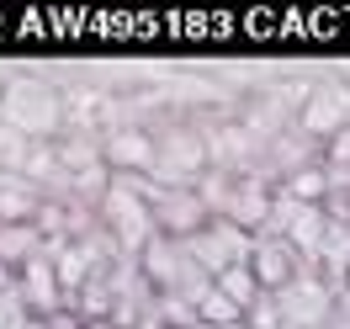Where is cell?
Masks as SVG:
<instances>
[{
  "label": "cell",
  "instance_id": "obj_1",
  "mask_svg": "<svg viewBox=\"0 0 350 329\" xmlns=\"http://www.w3.org/2000/svg\"><path fill=\"white\" fill-rule=\"evenodd\" d=\"M0 117L16 133H27L32 144H53V138L69 128L64 90L38 80V75H11V80L0 85Z\"/></svg>",
  "mask_w": 350,
  "mask_h": 329
},
{
  "label": "cell",
  "instance_id": "obj_2",
  "mask_svg": "<svg viewBox=\"0 0 350 329\" xmlns=\"http://www.w3.org/2000/svg\"><path fill=\"white\" fill-rule=\"evenodd\" d=\"M207 176V138L202 122L186 111H170L159 128H154V186H197Z\"/></svg>",
  "mask_w": 350,
  "mask_h": 329
},
{
  "label": "cell",
  "instance_id": "obj_3",
  "mask_svg": "<svg viewBox=\"0 0 350 329\" xmlns=\"http://www.w3.org/2000/svg\"><path fill=\"white\" fill-rule=\"evenodd\" d=\"M138 271H144V282H149L159 298H186L191 308L213 292V276L191 261L186 239H170V234H154V239L138 250Z\"/></svg>",
  "mask_w": 350,
  "mask_h": 329
},
{
  "label": "cell",
  "instance_id": "obj_4",
  "mask_svg": "<svg viewBox=\"0 0 350 329\" xmlns=\"http://www.w3.org/2000/svg\"><path fill=\"white\" fill-rule=\"evenodd\" d=\"M144 181L149 176H111V192L101 197L96 218L101 228L111 234V244L138 261V250L154 239V213H149V197H144Z\"/></svg>",
  "mask_w": 350,
  "mask_h": 329
},
{
  "label": "cell",
  "instance_id": "obj_5",
  "mask_svg": "<svg viewBox=\"0 0 350 329\" xmlns=\"http://www.w3.org/2000/svg\"><path fill=\"white\" fill-rule=\"evenodd\" d=\"M250 244H255V234H244L239 223H228V218H213L207 228H197L186 239V250H191V261L207 276H218L228 265H250Z\"/></svg>",
  "mask_w": 350,
  "mask_h": 329
},
{
  "label": "cell",
  "instance_id": "obj_6",
  "mask_svg": "<svg viewBox=\"0 0 350 329\" xmlns=\"http://www.w3.org/2000/svg\"><path fill=\"white\" fill-rule=\"evenodd\" d=\"M345 122H350V85L319 80V85H308V101L297 107V122H292V128L308 133L313 144H329Z\"/></svg>",
  "mask_w": 350,
  "mask_h": 329
},
{
  "label": "cell",
  "instance_id": "obj_7",
  "mask_svg": "<svg viewBox=\"0 0 350 329\" xmlns=\"http://www.w3.org/2000/svg\"><path fill=\"white\" fill-rule=\"evenodd\" d=\"M334 308V287L319 276V271H303L297 282H286L276 292V313H282V329H319Z\"/></svg>",
  "mask_w": 350,
  "mask_h": 329
},
{
  "label": "cell",
  "instance_id": "obj_8",
  "mask_svg": "<svg viewBox=\"0 0 350 329\" xmlns=\"http://www.w3.org/2000/svg\"><path fill=\"white\" fill-rule=\"evenodd\" d=\"M149 213H154V234H170V239H191L197 228L213 223L207 202H202L191 186H154Z\"/></svg>",
  "mask_w": 350,
  "mask_h": 329
},
{
  "label": "cell",
  "instance_id": "obj_9",
  "mask_svg": "<svg viewBox=\"0 0 350 329\" xmlns=\"http://www.w3.org/2000/svg\"><path fill=\"white\" fill-rule=\"evenodd\" d=\"M101 159L111 176H149L154 170V128L144 122H117L101 133Z\"/></svg>",
  "mask_w": 350,
  "mask_h": 329
},
{
  "label": "cell",
  "instance_id": "obj_10",
  "mask_svg": "<svg viewBox=\"0 0 350 329\" xmlns=\"http://www.w3.org/2000/svg\"><path fill=\"white\" fill-rule=\"evenodd\" d=\"M250 271H255L260 292H282L286 282L303 276L308 265H303V255H297L282 234H255V244H250Z\"/></svg>",
  "mask_w": 350,
  "mask_h": 329
},
{
  "label": "cell",
  "instance_id": "obj_11",
  "mask_svg": "<svg viewBox=\"0 0 350 329\" xmlns=\"http://www.w3.org/2000/svg\"><path fill=\"white\" fill-rule=\"evenodd\" d=\"M16 292H22V303L32 308V319H59L69 308V298H64V287H59V271H53V255H38V261H27L16 276Z\"/></svg>",
  "mask_w": 350,
  "mask_h": 329
},
{
  "label": "cell",
  "instance_id": "obj_12",
  "mask_svg": "<svg viewBox=\"0 0 350 329\" xmlns=\"http://www.w3.org/2000/svg\"><path fill=\"white\" fill-rule=\"evenodd\" d=\"M271 197H276V186L260 176H234V186H228V197H223L218 218L239 223L244 234H260L265 218H271Z\"/></svg>",
  "mask_w": 350,
  "mask_h": 329
},
{
  "label": "cell",
  "instance_id": "obj_13",
  "mask_svg": "<svg viewBox=\"0 0 350 329\" xmlns=\"http://www.w3.org/2000/svg\"><path fill=\"white\" fill-rule=\"evenodd\" d=\"M48 250V239H43V228L38 223H0V265L16 276L27 261H38Z\"/></svg>",
  "mask_w": 350,
  "mask_h": 329
},
{
  "label": "cell",
  "instance_id": "obj_14",
  "mask_svg": "<svg viewBox=\"0 0 350 329\" xmlns=\"http://www.w3.org/2000/svg\"><path fill=\"white\" fill-rule=\"evenodd\" d=\"M43 207V192L27 176H5L0 181V223H32Z\"/></svg>",
  "mask_w": 350,
  "mask_h": 329
},
{
  "label": "cell",
  "instance_id": "obj_15",
  "mask_svg": "<svg viewBox=\"0 0 350 329\" xmlns=\"http://www.w3.org/2000/svg\"><path fill=\"white\" fill-rule=\"evenodd\" d=\"M213 287H218V292L239 308V313H250V308L260 303V282H255V271H250V265H228V271H218V276H213Z\"/></svg>",
  "mask_w": 350,
  "mask_h": 329
},
{
  "label": "cell",
  "instance_id": "obj_16",
  "mask_svg": "<svg viewBox=\"0 0 350 329\" xmlns=\"http://www.w3.org/2000/svg\"><path fill=\"white\" fill-rule=\"evenodd\" d=\"M282 197H292V202H324V192H329V181H324V159H313V165H303V170H292V176L276 186Z\"/></svg>",
  "mask_w": 350,
  "mask_h": 329
},
{
  "label": "cell",
  "instance_id": "obj_17",
  "mask_svg": "<svg viewBox=\"0 0 350 329\" xmlns=\"http://www.w3.org/2000/svg\"><path fill=\"white\" fill-rule=\"evenodd\" d=\"M27 154H32V138L27 133H16L5 117H0V170H11V176H22Z\"/></svg>",
  "mask_w": 350,
  "mask_h": 329
},
{
  "label": "cell",
  "instance_id": "obj_18",
  "mask_svg": "<svg viewBox=\"0 0 350 329\" xmlns=\"http://www.w3.org/2000/svg\"><path fill=\"white\" fill-rule=\"evenodd\" d=\"M197 324H244V313L228 303V298H223L218 287H213V292L197 303Z\"/></svg>",
  "mask_w": 350,
  "mask_h": 329
},
{
  "label": "cell",
  "instance_id": "obj_19",
  "mask_svg": "<svg viewBox=\"0 0 350 329\" xmlns=\"http://www.w3.org/2000/svg\"><path fill=\"white\" fill-rule=\"evenodd\" d=\"M32 324V308L22 303V292H16V282L0 292V329H27Z\"/></svg>",
  "mask_w": 350,
  "mask_h": 329
},
{
  "label": "cell",
  "instance_id": "obj_20",
  "mask_svg": "<svg viewBox=\"0 0 350 329\" xmlns=\"http://www.w3.org/2000/svg\"><path fill=\"white\" fill-rule=\"evenodd\" d=\"M244 329H282V313H276V292H260V303L244 313Z\"/></svg>",
  "mask_w": 350,
  "mask_h": 329
},
{
  "label": "cell",
  "instance_id": "obj_21",
  "mask_svg": "<svg viewBox=\"0 0 350 329\" xmlns=\"http://www.w3.org/2000/svg\"><path fill=\"white\" fill-rule=\"evenodd\" d=\"M324 165H340V170H350V122L324 144Z\"/></svg>",
  "mask_w": 350,
  "mask_h": 329
},
{
  "label": "cell",
  "instance_id": "obj_22",
  "mask_svg": "<svg viewBox=\"0 0 350 329\" xmlns=\"http://www.w3.org/2000/svg\"><path fill=\"white\" fill-rule=\"evenodd\" d=\"M319 329H350V298L345 292H334V308H329V319Z\"/></svg>",
  "mask_w": 350,
  "mask_h": 329
},
{
  "label": "cell",
  "instance_id": "obj_23",
  "mask_svg": "<svg viewBox=\"0 0 350 329\" xmlns=\"http://www.w3.org/2000/svg\"><path fill=\"white\" fill-rule=\"evenodd\" d=\"M48 329H85V324H80V319H75V313H69V308H64L59 319H48Z\"/></svg>",
  "mask_w": 350,
  "mask_h": 329
},
{
  "label": "cell",
  "instance_id": "obj_24",
  "mask_svg": "<svg viewBox=\"0 0 350 329\" xmlns=\"http://www.w3.org/2000/svg\"><path fill=\"white\" fill-rule=\"evenodd\" d=\"M5 287H11V271H5V265H0V292H5Z\"/></svg>",
  "mask_w": 350,
  "mask_h": 329
},
{
  "label": "cell",
  "instance_id": "obj_25",
  "mask_svg": "<svg viewBox=\"0 0 350 329\" xmlns=\"http://www.w3.org/2000/svg\"><path fill=\"white\" fill-rule=\"evenodd\" d=\"M197 329H244V324H197Z\"/></svg>",
  "mask_w": 350,
  "mask_h": 329
},
{
  "label": "cell",
  "instance_id": "obj_26",
  "mask_svg": "<svg viewBox=\"0 0 350 329\" xmlns=\"http://www.w3.org/2000/svg\"><path fill=\"white\" fill-rule=\"evenodd\" d=\"M340 292H345V298H350V271H345V287H340Z\"/></svg>",
  "mask_w": 350,
  "mask_h": 329
}]
</instances>
